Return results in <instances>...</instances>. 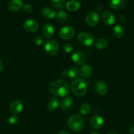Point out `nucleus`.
Listing matches in <instances>:
<instances>
[{"mask_svg":"<svg viewBox=\"0 0 134 134\" xmlns=\"http://www.w3.org/2000/svg\"><path fill=\"white\" fill-rule=\"evenodd\" d=\"M91 111V107L88 103H83L80 108V112L81 115H86L89 113Z\"/></svg>","mask_w":134,"mask_h":134,"instance_id":"nucleus-26","label":"nucleus"},{"mask_svg":"<svg viewBox=\"0 0 134 134\" xmlns=\"http://www.w3.org/2000/svg\"><path fill=\"white\" fill-rule=\"evenodd\" d=\"M3 67L4 65H3V61L0 59V72L3 69Z\"/></svg>","mask_w":134,"mask_h":134,"instance_id":"nucleus-33","label":"nucleus"},{"mask_svg":"<svg viewBox=\"0 0 134 134\" xmlns=\"http://www.w3.org/2000/svg\"><path fill=\"white\" fill-rule=\"evenodd\" d=\"M23 5V2L21 0H11L8 3L7 7L11 11H18Z\"/></svg>","mask_w":134,"mask_h":134,"instance_id":"nucleus-15","label":"nucleus"},{"mask_svg":"<svg viewBox=\"0 0 134 134\" xmlns=\"http://www.w3.org/2000/svg\"><path fill=\"white\" fill-rule=\"evenodd\" d=\"M91 126L92 128L95 130L101 129L102 127V125L104 124V119L101 116L99 115H94L92 116L91 119L90 121Z\"/></svg>","mask_w":134,"mask_h":134,"instance_id":"nucleus-12","label":"nucleus"},{"mask_svg":"<svg viewBox=\"0 0 134 134\" xmlns=\"http://www.w3.org/2000/svg\"><path fill=\"white\" fill-rule=\"evenodd\" d=\"M56 17L57 20L60 22H65L68 18V14L64 10H59L56 13Z\"/></svg>","mask_w":134,"mask_h":134,"instance_id":"nucleus-25","label":"nucleus"},{"mask_svg":"<svg viewBox=\"0 0 134 134\" xmlns=\"http://www.w3.org/2000/svg\"><path fill=\"white\" fill-rule=\"evenodd\" d=\"M95 90L96 93L101 96H104L107 94L108 86L104 81H99L95 85Z\"/></svg>","mask_w":134,"mask_h":134,"instance_id":"nucleus-11","label":"nucleus"},{"mask_svg":"<svg viewBox=\"0 0 134 134\" xmlns=\"http://www.w3.org/2000/svg\"><path fill=\"white\" fill-rule=\"evenodd\" d=\"M129 134H134V126L132 127L129 131Z\"/></svg>","mask_w":134,"mask_h":134,"instance_id":"nucleus-35","label":"nucleus"},{"mask_svg":"<svg viewBox=\"0 0 134 134\" xmlns=\"http://www.w3.org/2000/svg\"><path fill=\"white\" fill-rule=\"evenodd\" d=\"M96 10H97L98 12H101V10H102L103 9V6H102V4H97L95 7Z\"/></svg>","mask_w":134,"mask_h":134,"instance_id":"nucleus-32","label":"nucleus"},{"mask_svg":"<svg viewBox=\"0 0 134 134\" xmlns=\"http://www.w3.org/2000/svg\"><path fill=\"white\" fill-rule=\"evenodd\" d=\"M73 105V99L71 97L66 96L62 100L60 103V107L64 111H68L72 108Z\"/></svg>","mask_w":134,"mask_h":134,"instance_id":"nucleus-17","label":"nucleus"},{"mask_svg":"<svg viewBox=\"0 0 134 134\" xmlns=\"http://www.w3.org/2000/svg\"><path fill=\"white\" fill-rule=\"evenodd\" d=\"M22 8H23L24 11L26 13H32L33 10H34L32 5H30V4H25V5H23Z\"/></svg>","mask_w":134,"mask_h":134,"instance_id":"nucleus-30","label":"nucleus"},{"mask_svg":"<svg viewBox=\"0 0 134 134\" xmlns=\"http://www.w3.org/2000/svg\"><path fill=\"white\" fill-rule=\"evenodd\" d=\"M59 105V102L57 98H51L47 102V108L50 111H55L58 108Z\"/></svg>","mask_w":134,"mask_h":134,"instance_id":"nucleus-23","label":"nucleus"},{"mask_svg":"<svg viewBox=\"0 0 134 134\" xmlns=\"http://www.w3.org/2000/svg\"><path fill=\"white\" fill-rule=\"evenodd\" d=\"M62 75L64 77H68L70 79H76L80 75V71L77 67H72L68 70H64L62 72Z\"/></svg>","mask_w":134,"mask_h":134,"instance_id":"nucleus-10","label":"nucleus"},{"mask_svg":"<svg viewBox=\"0 0 134 134\" xmlns=\"http://www.w3.org/2000/svg\"><path fill=\"white\" fill-rule=\"evenodd\" d=\"M108 41L105 38H99L95 42V47L97 49H103L107 47Z\"/></svg>","mask_w":134,"mask_h":134,"instance_id":"nucleus-24","label":"nucleus"},{"mask_svg":"<svg viewBox=\"0 0 134 134\" xmlns=\"http://www.w3.org/2000/svg\"><path fill=\"white\" fill-rule=\"evenodd\" d=\"M58 134H70V133L65 130H60L59 132H58Z\"/></svg>","mask_w":134,"mask_h":134,"instance_id":"nucleus-34","label":"nucleus"},{"mask_svg":"<svg viewBox=\"0 0 134 134\" xmlns=\"http://www.w3.org/2000/svg\"><path fill=\"white\" fill-rule=\"evenodd\" d=\"M79 42L85 47H89L93 44L94 41V37L92 34L87 32H81L78 37Z\"/></svg>","mask_w":134,"mask_h":134,"instance_id":"nucleus-6","label":"nucleus"},{"mask_svg":"<svg viewBox=\"0 0 134 134\" xmlns=\"http://www.w3.org/2000/svg\"><path fill=\"white\" fill-rule=\"evenodd\" d=\"M45 51L49 56H55L59 51V44L57 41L55 39L47 41L45 44Z\"/></svg>","mask_w":134,"mask_h":134,"instance_id":"nucleus-4","label":"nucleus"},{"mask_svg":"<svg viewBox=\"0 0 134 134\" xmlns=\"http://www.w3.org/2000/svg\"><path fill=\"white\" fill-rule=\"evenodd\" d=\"M112 33L113 35L117 38H122L123 36L125 33L124 27L122 25H116L112 28Z\"/></svg>","mask_w":134,"mask_h":134,"instance_id":"nucleus-21","label":"nucleus"},{"mask_svg":"<svg viewBox=\"0 0 134 134\" xmlns=\"http://www.w3.org/2000/svg\"><path fill=\"white\" fill-rule=\"evenodd\" d=\"M99 21V16L97 13L95 11H91L87 14L85 17V22L89 26H95L98 24Z\"/></svg>","mask_w":134,"mask_h":134,"instance_id":"nucleus-8","label":"nucleus"},{"mask_svg":"<svg viewBox=\"0 0 134 134\" xmlns=\"http://www.w3.org/2000/svg\"><path fill=\"white\" fill-rule=\"evenodd\" d=\"M53 6L56 9H60L63 8V6L65 4V1L64 0H52L51 1Z\"/></svg>","mask_w":134,"mask_h":134,"instance_id":"nucleus-27","label":"nucleus"},{"mask_svg":"<svg viewBox=\"0 0 134 134\" xmlns=\"http://www.w3.org/2000/svg\"><path fill=\"white\" fill-rule=\"evenodd\" d=\"M18 117L17 115H12L9 119V123L12 126H16L18 123Z\"/></svg>","mask_w":134,"mask_h":134,"instance_id":"nucleus-28","label":"nucleus"},{"mask_svg":"<svg viewBox=\"0 0 134 134\" xmlns=\"http://www.w3.org/2000/svg\"><path fill=\"white\" fill-rule=\"evenodd\" d=\"M42 14L45 18L47 19H53L56 17V12L49 7H45L42 11Z\"/></svg>","mask_w":134,"mask_h":134,"instance_id":"nucleus-19","label":"nucleus"},{"mask_svg":"<svg viewBox=\"0 0 134 134\" xmlns=\"http://www.w3.org/2000/svg\"><path fill=\"white\" fill-rule=\"evenodd\" d=\"M55 33V29L51 24H46L42 28V35L46 38H50L53 37Z\"/></svg>","mask_w":134,"mask_h":134,"instance_id":"nucleus-16","label":"nucleus"},{"mask_svg":"<svg viewBox=\"0 0 134 134\" xmlns=\"http://www.w3.org/2000/svg\"><path fill=\"white\" fill-rule=\"evenodd\" d=\"M72 60L77 65H84L87 61V57L81 51H76L72 54Z\"/></svg>","mask_w":134,"mask_h":134,"instance_id":"nucleus-9","label":"nucleus"},{"mask_svg":"<svg viewBox=\"0 0 134 134\" xmlns=\"http://www.w3.org/2000/svg\"><path fill=\"white\" fill-rule=\"evenodd\" d=\"M81 7V3L78 1H70L66 3V8L70 11H76Z\"/></svg>","mask_w":134,"mask_h":134,"instance_id":"nucleus-20","label":"nucleus"},{"mask_svg":"<svg viewBox=\"0 0 134 134\" xmlns=\"http://www.w3.org/2000/svg\"><path fill=\"white\" fill-rule=\"evenodd\" d=\"M80 75L84 78H88L91 76L92 73V69L90 65H84L80 69Z\"/></svg>","mask_w":134,"mask_h":134,"instance_id":"nucleus-22","label":"nucleus"},{"mask_svg":"<svg viewBox=\"0 0 134 134\" xmlns=\"http://www.w3.org/2000/svg\"><path fill=\"white\" fill-rule=\"evenodd\" d=\"M23 27L27 32L35 33L39 28L38 22L33 19H28L24 22Z\"/></svg>","mask_w":134,"mask_h":134,"instance_id":"nucleus-7","label":"nucleus"},{"mask_svg":"<svg viewBox=\"0 0 134 134\" xmlns=\"http://www.w3.org/2000/svg\"><path fill=\"white\" fill-rule=\"evenodd\" d=\"M34 41L35 44H36L38 46L42 45L44 43V40L43 38L40 36H36L34 38Z\"/></svg>","mask_w":134,"mask_h":134,"instance_id":"nucleus-31","label":"nucleus"},{"mask_svg":"<svg viewBox=\"0 0 134 134\" xmlns=\"http://www.w3.org/2000/svg\"><path fill=\"white\" fill-rule=\"evenodd\" d=\"M59 35L61 39H64V40L70 39L75 35L74 29L70 26H63L59 30Z\"/></svg>","mask_w":134,"mask_h":134,"instance_id":"nucleus-5","label":"nucleus"},{"mask_svg":"<svg viewBox=\"0 0 134 134\" xmlns=\"http://www.w3.org/2000/svg\"><path fill=\"white\" fill-rule=\"evenodd\" d=\"M90 134H99L98 133V132H92V133H91Z\"/></svg>","mask_w":134,"mask_h":134,"instance_id":"nucleus-37","label":"nucleus"},{"mask_svg":"<svg viewBox=\"0 0 134 134\" xmlns=\"http://www.w3.org/2000/svg\"><path fill=\"white\" fill-rule=\"evenodd\" d=\"M72 92L77 96H83L87 90V85L86 82L82 79H76L73 80L70 85Z\"/></svg>","mask_w":134,"mask_h":134,"instance_id":"nucleus-2","label":"nucleus"},{"mask_svg":"<svg viewBox=\"0 0 134 134\" xmlns=\"http://www.w3.org/2000/svg\"><path fill=\"white\" fill-rule=\"evenodd\" d=\"M50 93L58 97L66 96L70 91L68 82L64 80L57 79L53 81L49 86Z\"/></svg>","mask_w":134,"mask_h":134,"instance_id":"nucleus-1","label":"nucleus"},{"mask_svg":"<svg viewBox=\"0 0 134 134\" xmlns=\"http://www.w3.org/2000/svg\"><path fill=\"white\" fill-rule=\"evenodd\" d=\"M73 46L70 43H66L63 46V50L66 53H70L73 51Z\"/></svg>","mask_w":134,"mask_h":134,"instance_id":"nucleus-29","label":"nucleus"},{"mask_svg":"<svg viewBox=\"0 0 134 134\" xmlns=\"http://www.w3.org/2000/svg\"><path fill=\"white\" fill-rule=\"evenodd\" d=\"M126 1L124 0H112L110 1V6L114 10H120L125 7Z\"/></svg>","mask_w":134,"mask_h":134,"instance_id":"nucleus-18","label":"nucleus"},{"mask_svg":"<svg viewBox=\"0 0 134 134\" xmlns=\"http://www.w3.org/2000/svg\"><path fill=\"white\" fill-rule=\"evenodd\" d=\"M106 134H118V133H116V132H109V133H107Z\"/></svg>","mask_w":134,"mask_h":134,"instance_id":"nucleus-36","label":"nucleus"},{"mask_svg":"<svg viewBox=\"0 0 134 134\" xmlns=\"http://www.w3.org/2000/svg\"><path fill=\"white\" fill-rule=\"evenodd\" d=\"M67 124L71 130L75 132H80L84 127V120L80 115L74 114L69 117Z\"/></svg>","mask_w":134,"mask_h":134,"instance_id":"nucleus-3","label":"nucleus"},{"mask_svg":"<svg viewBox=\"0 0 134 134\" xmlns=\"http://www.w3.org/2000/svg\"><path fill=\"white\" fill-rule=\"evenodd\" d=\"M102 20L103 23L106 26H111L115 22L114 16L111 12L105 11L102 14Z\"/></svg>","mask_w":134,"mask_h":134,"instance_id":"nucleus-13","label":"nucleus"},{"mask_svg":"<svg viewBox=\"0 0 134 134\" xmlns=\"http://www.w3.org/2000/svg\"><path fill=\"white\" fill-rule=\"evenodd\" d=\"M10 111L13 114H18L20 113L23 109V104L22 102L20 100H14L11 103L10 107H9Z\"/></svg>","mask_w":134,"mask_h":134,"instance_id":"nucleus-14","label":"nucleus"}]
</instances>
